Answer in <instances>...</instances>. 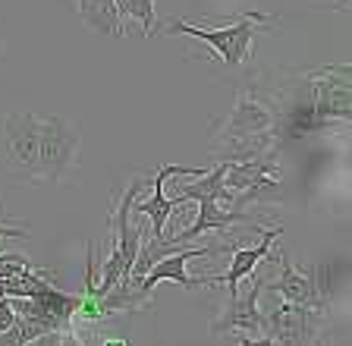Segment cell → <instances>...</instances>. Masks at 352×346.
Here are the masks:
<instances>
[{
	"label": "cell",
	"instance_id": "obj_1",
	"mask_svg": "<svg viewBox=\"0 0 352 346\" xmlns=\"http://www.w3.org/2000/svg\"><path fill=\"white\" fill-rule=\"evenodd\" d=\"M223 170H227V161H217L208 173H198L195 183H186V186H176V202H195L198 205V217L189 224V230H183L179 236H173L170 243L176 246H186L192 239H198L201 233H211V230H230V227H258L255 217H249L245 211H227L223 205H233L236 202V192L223 186Z\"/></svg>",
	"mask_w": 352,
	"mask_h": 346
},
{
	"label": "cell",
	"instance_id": "obj_2",
	"mask_svg": "<svg viewBox=\"0 0 352 346\" xmlns=\"http://www.w3.org/2000/svg\"><path fill=\"white\" fill-rule=\"evenodd\" d=\"M277 23L274 16L264 13H245L233 23L220 25V29H208V25H192L186 19H164V32L167 35H189L205 41L214 54L220 57V63L227 67H242L245 60L252 57V41L261 32H271V25Z\"/></svg>",
	"mask_w": 352,
	"mask_h": 346
},
{
	"label": "cell",
	"instance_id": "obj_3",
	"mask_svg": "<svg viewBox=\"0 0 352 346\" xmlns=\"http://www.w3.org/2000/svg\"><path fill=\"white\" fill-rule=\"evenodd\" d=\"M82 136L63 117H38V161L29 177L35 183H60L79 161Z\"/></svg>",
	"mask_w": 352,
	"mask_h": 346
},
{
	"label": "cell",
	"instance_id": "obj_4",
	"mask_svg": "<svg viewBox=\"0 0 352 346\" xmlns=\"http://www.w3.org/2000/svg\"><path fill=\"white\" fill-rule=\"evenodd\" d=\"M327 327L324 309L318 305H296V302H283L267 315H261V340L264 346H305L318 343L321 331Z\"/></svg>",
	"mask_w": 352,
	"mask_h": 346
},
{
	"label": "cell",
	"instance_id": "obj_5",
	"mask_svg": "<svg viewBox=\"0 0 352 346\" xmlns=\"http://www.w3.org/2000/svg\"><path fill=\"white\" fill-rule=\"evenodd\" d=\"M264 280H252V287L245 290V296H230V309L211 321V337H236L239 343H258L261 340V299Z\"/></svg>",
	"mask_w": 352,
	"mask_h": 346
},
{
	"label": "cell",
	"instance_id": "obj_6",
	"mask_svg": "<svg viewBox=\"0 0 352 346\" xmlns=\"http://www.w3.org/2000/svg\"><path fill=\"white\" fill-rule=\"evenodd\" d=\"M280 265V280L271 283V293H277L283 302H296V305H318V309H327V296H330V283L327 280H318V271H305V268H296L286 252H277Z\"/></svg>",
	"mask_w": 352,
	"mask_h": 346
},
{
	"label": "cell",
	"instance_id": "obj_7",
	"mask_svg": "<svg viewBox=\"0 0 352 346\" xmlns=\"http://www.w3.org/2000/svg\"><path fill=\"white\" fill-rule=\"evenodd\" d=\"M220 252V246H201V249H186V246H176L170 255H164V258H157L151 268L145 271V277H139V283L145 290H151L154 293V287L157 283H179V287H186V290H198V287H217V280L214 277H189L186 274V265H189L192 258H205V255H217Z\"/></svg>",
	"mask_w": 352,
	"mask_h": 346
},
{
	"label": "cell",
	"instance_id": "obj_8",
	"mask_svg": "<svg viewBox=\"0 0 352 346\" xmlns=\"http://www.w3.org/2000/svg\"><path fill=\"white\" fill-rule=\"evenodd\" d=\"M198 173H205L201 167H179V164H167V167H161L157 173H154V195L145 202H132V211L142 214V217H148V236L151 239H161V243H167V233H164V227H167L170 214L176 211V205H183V202L176 199H167L164 195V183H167L170 177H198Z\"/></svg>",
	"mask_w": 352,
	"mask_h": 346
},
{
	"label": "cell",
	"instance_id": "obj_9",
	"mask_svg": "<svg viewBox=\"0 0 352 346\" xmlns=\"http://www.w3.org/2000/svg\"><path fill=\"white\" fill-rule=\"evenodd\" d=\"M3 155L10 170L32 173L38 161V117L25 111H13L3 117Z\"/></svg>",
	"mask_w": 352,
	"mask_h": 346
},
{
	"label": "cell",
	"instance_id": "obj_10",
	"mask_svg": "<svg viewBox=\"0 0 352 346\" xmlns=\"http://www.w3.org/2000/svg\"><path fill=\"white\" fill-rule=\"evenodd\" d=\"M283 233V227L280 224H271V227L261 230V243L258 246H249V249H236V243H230V268L223 277H214V280H223L230 287V296H236V287H239L242 277H249V274H255V268L261 265V261H277V252L271 249L274 239Z\"/></svg>",
	"mask_w": 352,
	"mask_h": 346
},
{
	"label": "cell",
	"instance_id": "obj_11",
	"mask_svg": "<svg viewBox=\"0 0 352 346\" xmlns=\"http://www.w3.org/2000/svg\"><path fill=\"white\" fill-rule=\"evenodd\" d=\"M79 19L98 35L123 38V19H120L113 0H79Z\"/></svg>",
	"mask_w": 352,
	"mask_h": 346
},
{
	"label": "cell",
	"instance_id": "obj_12",
	"mask_svg": "<svg viewBox=\"0 0 352 346\" xmlns=\"http://www.w3.org/2000/svg\"><path fill=\"white\" fill-rule=\"evenodd\" d=\"M120 19H139L142 35L151 38L154 32V0H113Z\"/></svg>",
	"mask_w": 352,
	"mask_h": 346
},
{
	"label": "cell",
	"instance_id": "obj_13",
	"mask_svg": "<svg viewBox=\"0 0 352 346\" xmlns=\"http://www.w3.org/2000/svg\"><path fill=\"white\" fill-rule=\"evenodd\" d=\"M25 268H32L29 255H22V252H3V249H0V280H3V277H16V274H22Z\"/></svg>",
	"mask_w": 352,
	"mask_h": 346
},
{
	"label": "cell",
	"instance_id": "obj_14",
	"mask_svg": "<svg viewBox=\"0 0 352 346\" xmlns=\"http://www.w3.org/2000/svg\"><path fill=\"white\" fill-rule=\"evenodd\" d=\"M16 321V312H13V302H10V296H0V337L13 327Z\"/></svg>",
	"mask_w": 352,
	"mask_h": 346
},
{
	"label": "cell",
	"instance_id": "obj_15",
	"mask_svg": "<svg viewBox=\"0 0 352 346\" xmlns=\"http://www.w3.org/2000/svg\"><path fill=\"white\" fill-rule=\"evenodd\" d=\"M3 239H29V227H3L0 224V243Z\"/></svg>",
	"mask_w": 352,
	"mask_h": 346
}]
</instances>
